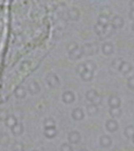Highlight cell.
<instances>
[{"label": "cell", "mask_w": 134, "mask_h": 151, "mask_svg": "<svg viewBox=\"0 0 134 151\" xmlns=\"http://www.w3.org/2000/svg\"><path fill=\"white\" fill-rule=\"evenodd\" d=\"M60 151H73V148H72V146L70 144L65 143L60 147Z\"/></svg>", "instance_id": "9c48e42d"}, {"label": "cell", "mask_w": 134, "mask_h": 151, "mask_svg": "<svg viewBox=\"0 0 134 151\" xmlns=\"http://www.w3.org/2000/svg\"><path fill=\"white\" fill-rule=\"evenodd\" d=\"M93 108H94V107H90V108H89V114H90V115H94V114L97 112V109L95 110V109H93Z\"/></svg>", "instance_id": "2e32d148"}, {"label": "cell", "mask_w": 134, "mask_h": 151, "mask_svg": "<svg viewBox=\"0 0 134 151\" xmlns=\"http://www.w3.org/2000/svg\"><path fill=\"white\" fill-rule=\"evenodd\" d=\"M130 86H131L132 88H134V79H132V80H130Z\"/></svg>", "instance_id": "e0dca14e"}, {"label": "cell", "mask_w": 134, "mask_h": 151, "mask_svg": "<svg viewBox=\"0 0 134 151\" xmlns=\"http://www.w3.org/2000/svg\"><path fill=\"white\" fill-rule=\"evenodd\" d=\"M111 143H113V140L107 134H104L100 138V145L103 148H109L111 146Z\"/></svg>", "instance_id": "6da1fadb"}, {"label": "cell", "mask_w": 134, "mask_h": 151, "mask_svg": "<svg viewBox=\"0 0 134 151\" xmlns=\"http://www.w3.org/2000/svg\"><path fill=\"white\" fill-rule=\"evenodd\" d=\"M124 134H125L126 138L132 139V137L134 136V126L133 125L127 126V127L125 128V132H124Z\"/></svg>", "instance_id": "52a82bcc"}, {"label": "cell", "mask_w": 134, "mask_h": 151, "mask_svg": "<svg viewBox=\"0 0 134 151\" xmlns=\"http://www.w3.org/2000/svg\"><path fill=\"white\" fill-rule=\"evenodd\" d=\"M46 127H55V121L53 119H46L44 121Z\"/></svg>", "instance_id": "4fadbf2b"}, {"label": "cell", "mask_w": 134, "mask_h": 151, "mask_svg": "<svg viewBox=\"0 0 134 151\" xmlns=\"http://www.w3.org/2000/svg\"><path fill=\"white\" fill-rule=\"evenodd\" d=\"M56 134H57V130L55 127H46V129H44V136L48 139L55 138Z\"/></svg>", "instance_id": "277c9868"}, {"label": "cell", "mask_w": 134, "mask_h": 151, "mask_svg": "<svg viewBox=\"0 0 134 151\" xmlns=\"http://www.w3.org/2000/svg\"><path fill=\"white\" fill-rule=\"evenodd\" d=\"M33 151H38V150H33Z\"/></svg>", "instance_id": "44dd1931"}, {"label": "cell", "mask_w": 134, "mask_h": 151, "mask_svg": "<svg viewBox=\"0 0 134 151\" xmlns=\"http://www.w3.org/2000/svg\"><path fill=\"white\" fill-rule=\"evenodd\" d=\"M68 141L71 144H78L81 141V134L78 132H72L68 134Z\"/></svg>", "instance_id": "7a4b0ae2"}, {"label": "cell", "mask_w": 134, "mask_h": 151, "mask_svg": "<svg viewBox=\"0 0 134 151\" xmlns=\"http://www.w3.org/2000/svg\"><path fill=\"white\" fill-rule=\"evenodd\" d=\"M9 138L6 136V134H0V143L7 145V144H9Z\"/></svg>", "instance_id": "30bf717a"}, {"label": "cell", "mask_w": 134, "mask_h": 151, "mask_svg": "<svg viewBox=\"0 0 134 151\" xmlns=\"http://www.w3.org/2000/svg\"><path fill=\"white\" fill-rule=\"evenodd\" d=\"M109 104H110V106L113 108H118V107H119V105H120V101H119V99H115V97L113 99V97H111Z\"/></svg>", "instance_id": "8fae6325"}, {"label": "cell", "mask_w": 134, "mask_h": 151, "mask_svg": "<svg viewBox=\"0 0 134 151\" xmlns=\"http://www.w3.org/2000/svg\"><path fill=\"white\" fill-rule=\"evenodd\" d=\"M7 117H9V116H6V112L0 111V120H1V121H5Z\"/></svg>", "instance_id": "9a60e30c"}, {"label": "cell", "mask_w": 134, "mask_h": 151, "mask_svg": "<svg viewBox=\"0 0 134 151\" xmlns=\"http://www.w3.org/2000/svg\"><path fill=\"white\" fill-rule=\"evenodd\" d=\"M15 93H16V95H17V96H19V97L24 96V95H25V91H24V89L22 88V87H19V88L16 89Z\"/></svg>", "instance_id": "7c38bea8"}, {"label": "cell", "mask_w": 134, "mask_h": 151, "mask_svg": "<svg viewBox=\"0 0 134 151\" xmlns=\"http://www.w3.org/2000/svg\"><path fill=\"white\" fill-rule=\"evenodd\" d=\"M14 151H24V149H23V147H20V148H15Z\"/></svg>", "instance_id": "ac0fdd59"}, {"label": "cell", "mask_w": 134, "mask_h": 151, "mask_svg": "<svg viewBox=\"0 0 134 151\" xmlns=\"http://www.w3.org/2000/svg\"><path fill=\"white\" fill-rule=\"evenodd\" d=\"M78 151H89V150H87V149H80Z\"/></svg>", "instance_id": "d6986e66"}, {"label": "cell", "mask_w": 134, "mask_h": 151, "mask_svg": "<svg viewBox=\"0 0 134 151\" xmlns=\"http://www.w3.org/2000/svg\"><path fill=\"white\" fill-rule=\"evenodd\" d=\"M23 130H24L23 125L20 124V123H17L13 128H11V132H13V134H15V136H19V134H21L22 132H23Z\"/></svg>", "instance_id": "5b68a950"}, {"label": "cell", "mask_w": 134, "mask_h": 151, "mask_svg": "<svg viewBox=\"0 0 134 151\" xmlns=\"http://www.w3.org/2000/svg\"><path fill=\"white\" fill-rule=\"evenodd\" d=\"M115 151H119V150H115Z\"/></svg>", "instance_id": "7402d4cb"}, {"label": "cell", "mask_w": 134, "mask_h": 151, "mask_svg": "<svg viewBox=\"0 0 134 151\" xmlns=\"http://www.w3.org/2000/svg\"><path fill=\"white\" fill-rule=\"evenodd\" d=\"M72 117H73V119H76V120H81L84 118V113H83L82 110L76 109V110H74L73 113H72Z\"/></svg>", "instance_id": "ba28073f"}, {"label": "cell", "mask_w": 134, "mask_h": 151, "mask_svg": "<svg viewBox=\"0 0 134 151\" xmlns=\"http://www.w3.org/2000/svg\"><path fill=\"white\" fill-rule=\"evenodd\" d=\"M132 142H133V143H134V136H133V137H132Z\"/></svg>", "instance_id": "ffe728a7"}, {"label": "cell", "mask_w": 134, "mask_h": 151, "mask_svg": "<svg viewBox=\"0 0 134 151\" xmlns=\"http://www.w3.org/2000/svg\"><path fill=\"white\" fill-rule=\"evenodd\" d=\"M5 124H6L7 127L13 128L14 126L17 124V119H16L14 116H9V117L6 118V120H5Z\"/></svg>", "instance_id": "8992f818"}, {"label": "cell", "mask_w": 134, "mask_h": 151, "mask_svg": "<svg viewBox=\"0 0 134 151\" xmlns=\"http://www.w3.org/2000/svg\"><path fill=\"white\" fill-rule=\"evenodd\" d=\"M105 126H106V129L108 130V132H115V130L118 129V122L113 119L108 120V121L106 122V124H105Z\"/></svg>", "instance_id": "3957f363"}, {"label": "cell", "mask_w": 134, "mask_h": 151, "mask_svg": "<svg viewBox=\"0 0 134 151\" xmlns=\"http://www.w3.org/2000/svg\"><path fill=\"white\" fill-rule=\"evenodd\" d=\"M110 114L113 116V117H119L120 115H121V111L120 110H118L117 108H115V109H113L110 111Z\"/></svg>", "instance_id": "5bb4252c"}]
</instances>
